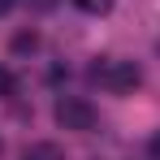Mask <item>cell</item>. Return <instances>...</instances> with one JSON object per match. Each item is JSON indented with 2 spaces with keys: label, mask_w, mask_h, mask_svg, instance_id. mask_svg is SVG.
<instances>
[{
  "label": "cell",
  "mask_w": 160,
  "mask_h": 160,
  "mask_svg": "<svg viewBox=\"0 0 160 160\" xmlns=\"http://www.w3.org/2000/svg\"><path fill=\"white\" fill-rule=\"evenodd\" d=\"M91 78L100 82L104 91H112V95H126V91H134V87L143 82V69H138L134 61H112V56H100V61L91 65Z\"/></svg>",
  "instance_id": "6da1fadb"
},
{
  "label": "cell",
  "mask_w": 160,
  "mask_h": 160,
  "mask_svg": "<svg viewBox=\"0 0 160 160\" xmlns=\"http://www.w3.org/2000/svg\"><path fill=\"white\" fill-rule=\"evenodd\" d=\"M52 117H56V126H61V130H74V134L95 130V108L87 104L82 95H61L56 108H52Z\"/></svg>",
  "instance_id": "7a4b0ae2"
},
{
  "label": "cell",
  "mask_w": 160,
  "mask_h": 160,
  "mask_svg": "<svg viewBox=\"0 0 160 160\" xmlns=\"http://www.w3.org/2000/svg\"><path fill=\"white\" fill-rule=\"evenodd\" d=\"M22 160H65V156H61V147H56V143H35V147L22 152Z\"/></svg>",
  "instance_id": "3957f363"
},
{
  "label": "cell",
  "mask_w": 160,
  "mask_h": 160,
  "mask_svg": "<svg viewBox=\"0 0 160 160\" xmlns=\"http://www.w3.org/2000/svg\"><path fill=\"white\" fill-rule=\"evenodd\" d=\"M4 95H13V74H9V69H0V100H4Z\"/></svg>",
  "instance_id": "277c9868"
},
{
  "label": "cell",
  "mask_w": 160,
  "mask_h": 160,
  "mask_svg": "<svg viewBox=\"0 0 160 160\" xmlns=\"http://www.w3.org/2000/svg\"><path fill=\"white\" fill-rule=\"evenodd\" d=\"M30 9H35V13H48V9H56V4H61V0H26Z\"/></svg>",
  "instance_id": "5b68a950"
},
{
  "label": "cell",
  "mask_w": 160,
  "mask_h": 160,
  "mask_svg": "<svg viewBox=\"0 0 160 160\" xmlns=\"http://www.w3.org/2000/svg\"><path fill=\"white\" fill-rule=\"evenodd\" d=\"M78 9H87V13H100V9H108V0H78Z\"/></svg>",
  "instance_id": "8992f818"
},
{
  "label": "cell",
  "mask_w": 160,
  "mask_h": 160,
  "mask_svg": "<svg viewBox=\"0 0 160 160\" xmlns=\"http://www.w3.org/2000/svg\"><path fill=\"white\" fill-rule=\"evenodd\" d=\"M13 48H18V52H26V48H35V35H18V39H13Z\"/></svg>",
  "instance_id": "52a82bcc"
},
{
  "label": "cell",
  "mask_w": 160,
  "mask_h": 160,
  "mask_svg": "<svg viewBox=\"0 0 160 160\" xmlns=\"http://www.w3.org/2000/svg\"><path fill=\"white\" fill-rule=\"evenodd\" d=\"M147 152H152V160H160V130L152 134V147H147Z\"/></svg>",
  "instance_id": "ba28073f"
},
{
  "label": "cell",
  "mask_w": 160,
  "mask_h": 160,
  "mask_svg": "<svg viewBox=\"0 0 160 160\" xmlns=\"http://www.w3.org/2000/svg\"><path fill=\"white\" fill-rule=\"evenodd\" d=\"M9 9H13V0H0V13H9Z\"/></svg>",
  "instance_id": "9c48e42d"
}]
</instances>
